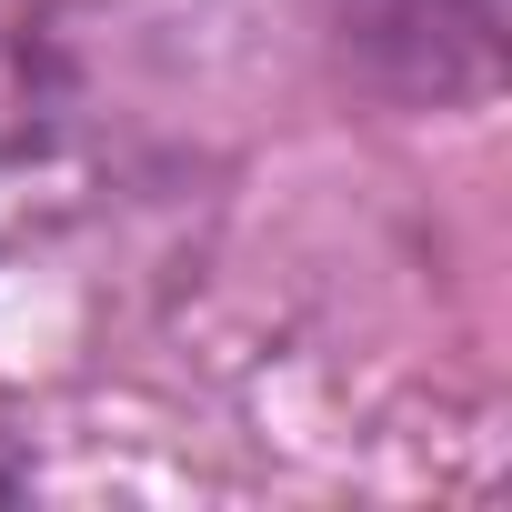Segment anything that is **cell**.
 <instances>
[{
	"instance_id": "6da1fadb",
	"label": "cell",
	"mask_w": 512,
	"mask_h": 512,
	"mask_svg": "<svg viewBox=\"0 0 512 512\" xmlns=\"http://www.w3.org/2000/svg\"><path fill=\"white\" fill-rule=\"evenodd\" d=\"M322 31L392 101H482L502 71V0H322Z\"/></svg>"
}]
</instances>
